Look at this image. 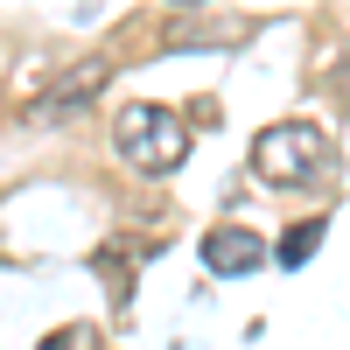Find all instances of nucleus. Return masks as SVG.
Here are the masks:
<instances>
[{
    "label": "nucleus",
    "mask_w": 350,
    "mask_h": 350,
    "mask_svg": "<svg viewBox=\"0 0 350 350\" xmlns=\"http://www.w3.org/2000/svg\"><path fill=\"white\" fill-rule=\"evenodd\" d=\"M42 350H77V329H56V336H49Z\"/></svg>",
    "instance_id": "obj_6"
},
{
    "label": "nucleus",
    "mask_w": 350,
    "mask_h": 350,
    "mask_svg": "<svg viewBox=\"0 0 350 350\" xmlns=\"http://www.w3.org/2000/svg\"><path fill=\"white\" fill-rule=\"evenodd\" d=\"M168 8H203V0H168Z\"/></svg>",
    "instance_id": "obj_7"
},
{
    "label": "nucleus",
    "mask_w": 350,
    "mask_h": 350,
    "mask_svg": "<svg viewBox=\"0 0 350 350\" xmlns=\"http://www.w3.org/2000/svg\"><path fill=\"white\" fill-rule=\"evenodd\" d=\"M105 84H112V64H105V56H84V64H77L64 84H56V92H42L36 120H70V112H84V105L105 92Z\"/></svg>",
    "instance_id": "obj_4"
},
{
    "label": "nucleus",
    "mask_w": 350,
    "mask_h": 350,
    "mask_svg": "<svg viewBox=\"0 0 350 350\" xmlns=\"http://www.w3.org/2000/svg\"><path fill=\"white\" fill-rule=\"evenodd\" d=\"M323 231H329L323 217H301V224H287V231H280V245H273V259H280L287 273H295V267H308V259H315V245H323Z\"/></svg>",
    "instance_id": "obj_5"
},
{
    "label": "nucleus",
    "mask_w": 350,
    "mask_h": 350,
    "mask_svg": "<svg viewBox=\"0 0 350 350\" xmlns=\"http://www.w3.org/2000/svg\"><path fill=\"white\" fill-rule=\"evenodd\" d=\"M252 175L273 183V189H315V183L336 175V148H329L323 126L280 120V126H267V133L252 140Z\"/></svg>",
    "instance_id": "obj_1"
},
{
    "label": "nucleus",
    "mask_w": 350,
    "mask_h": 350,
    "mask_svg": "<svg viewBox=\"0 0 350 350\" xmlns=\"http://www.w3.org/2000/svg\"><path fill=\"white\" fill-rule=\"evenodd\" d=\"M259 259H267V239L245 224H217L203 231V267H211L217 280H239V273H259Z\"/></svg>",
    "instance_id": "obj_3"
},
{
    "label": "nucleus",
    "mask_w": 350,
    "mask_h": 350,
    "mask_svg": "<svg viewBox=\"0 0 350 350\" xmlns=\"http://www.w3.org/2000/svg\"><path fill=\"white\" fill-rule=\"evenodd\" d=\"M112 140H120V154H126L140 175H168V168H183V161H189V126L175 120L168 105H154V98L120 105Z\"/></svg>",
    "instance_id": "obj_2"
}]
</instances>
